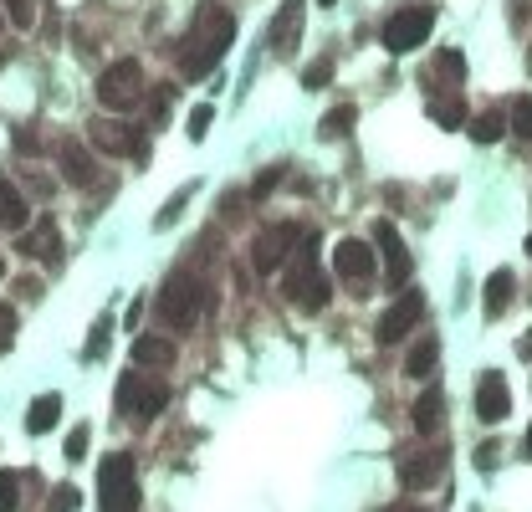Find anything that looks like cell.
Returning <instances> with one entry per match:
<instances>
[{"label":"cell","mask_w":532,"mask_h":512,"mask_svg":"<svg viewBox=\"0 0 532 512\" xmlns=\"http://www.w3.org/2000/svg\"><path fill=\"white\" fill-rule=\"evenodd\" d=\"M185 200H190V185H185V190H180V195H174V200H169V205H164V210H159V216H154V226H159V231H164V226H169V221H174V216H180V210H185Z\"/></svg>","instance_id":"e575fe53"},{"label":"cell","mask_w":532,"mask_h":512,"mask_svg":"<svg viewBox=\"0 0 532 512\" xmlns=\"http://www.w3.org/2000/svg\"><path fill=\"white\" fill-rule=\"evenodd\" d=\"M440 420H446V390H440V384H430V390L415 400V431H420V436H435Z\"/></svg>","instance_id":"ac0fdd59"},{"label":"cell","mask_w":532,"mask_h":512,"mask_svg":"<svg viewBox=\"0 0 532 512\" xmlns=\"http://www.w3.org/2000/svg\"><path fill=\"white\" fill-rule=\"evenodd\" d=\"M328 77H333V57H323V62L307 67V72H302V88H323Z\"/></svg>","instance_id":"d6a6232c"},{"label":"cell","mask_w":532,"mask_h":512,"mask_svg":"<svg viewBox=\"0 0 532 512\" xmlns=\"http://www.w3.org/2000/svg\"><path fill=\"white\" fill-rule=\"evenodd\" d=\"M440 466H446V451H405L399 456V482H405L410 492H420L440 477Z\"/></svg>","instance_id":"9a60e30c"},{"label":"cell","mask_w":532,"mask_h":512,"mask_svg":"<svg viewBox=\"0 0 532 512\" xmlns=\"http://www.w3.org/2000/svg\"><path fill=\"white\" fill-rule=\"evenodd\" d=\"M118 415H133V420H154L164 405H169V390L159 379H144L139 369H128L123 379H118Z\"/></svg>","instance_id":"52a82bcc"},{"label":"cell","mask_w":532,"mask_h":512,"mask_svg":"<svg viewBox=\"0 0 532 512\" xmlns=\"http://www.w3.org/2000/svg\"><path fill=\"white\" fill-rule=\"evenodd\" d=\"M430 118H435L440 128H461L471 113H466V103H461V98H440V103H430Z\"/></svg>","instance_id":"484cf974"},{"label":"cell","mask_w":532,"mask_h":512,"mask_svg":"<svg viewBox=\"0 0 532 512\" xmlns=\"http://www.w3.org/2000/svg\"><path fill=\"white\" fill-rule=\"evenodd\" d=\"M430 31H435V6H405V11H394L389 21H384V52H415V47H425L430 41Z\"/></svg>","instance_id":"8992f818"},{"label":"cell","mask_w":532,"mask_h":512,"mask_svg":"<svg viewBox=\"0 0 532 512\" xmlns=\"http://www.w3.org/2000/svg\"><path fill=\"white\" fill-rule=\"evenodd\" d=\"M497 456H502V446H497V441H486V446L476 451V466H481V472H492V466H497Z\"/></svg>","instance_id":"74e56055"},{"label":"cell","mask_w":532,"mask_h":512,"mask_svg":"<svg viewBox=\"0 0 532 512\" xmlns=\"http://www.w3.org/2000/svg\"><path fill=\"white\" fill-rule=\"evenodd\" d=\"M512 292H517V277H512L507 267H497L492 277H486V318H497V313H507V303H512Z\"/></svg>","instance_id":"ffe728a7"},{"label":"cell","mask_w":532,"mask_h":512,"mask_svg":"<svg viewBox=\"0 0 532 512\" xmlns=\"http://www.w3.org/2000/svg\"><path fill=\"white\" fill-rule=\"evenodd\" d=\"M21 507V472H0V512Z\"/></svg>","instance_id":"f1b7e54d"},{"label":"cell","mask_w":532,"mask_h":512,"mask_svg":"<svg viewBox=\"0 0 532 512\" xmlns=\"http://www.w3.org/2000/svg\"><path fill=\"white\" fill-rule=\"evenodd\" d=\"M420 313H425V297H420V292H405V297H399V303L379 318V344H399V338L420 323Z\"/></svg>","instance_id":"4fadbf2b"},{"label":"cell","mask_w":532,"mask_h":512,"mask_svg":"<svg viewBox=\"0 0 532 512\" xmlns=\"http://www.w3.org/2000/svg\"><path fill=\"white\" fill-rule=\"evenodd\" d=\"M21 251H26V256H41V262H57V251H62V236H57V226H52V221H41Z\"/></svg>","instance_id":"cb8c5ba5"},{"label":"cell","mask_w":532,"mask_h":512,"mask_svg":"<svg viewBox=\"0 0 532 512\" xmlns=\"http://www.w3.org/2000/svg\"><path fill=\"white\" fill-rule=\"evenodd\" d=\"M466 134H471L476 144H497V139L507 134V118H502L497 108H486V113H471V118H466Z\"/></svg>","instance_id":"44dd1931"},{"label":"cell","mask_w":532,"mask_h":512,"mask_svg":"<svg viewBox=\"0 0 532 512\" xmlns=\"http://www.w3.org/2000/svg\"><path fill=\"white\" fill-rule=\"evenodd\" d=\"M26 226H31V200L16 190V180H6V175H0V231L21 236Z\"/></svg>","instance_id":"2e32d148"},{"label":"cell","mask_w":532,"mask_h":512,"mask_svg":"<svg viewBox=\"0 0 532 512\" xmlns=\"http://www.w3.org/2000/svg\"><path fill=\"white\" fill-rule=\"evenodd\" d=\"M62 180H67V185H93V180H98L93 159H87V149H82L77 139L62 144Z\"/></svg>","instance_id":"d6986e66"},{"label":"cell","mask_w":532,"mask_h":512,"mask_svg":"<svg viewBox=\"0 0 532 512\" xmlns=\"http://www.w3.org/2000/svg\"><path fill=\"white\" fill-rule=\"evenodd\" d=\"M6 11H11V21L26 31L31 21H36V11H31V0H6Z\"/></svg>","instance_id":"8d00e7d4"},{"label":"cell","mask_w":532,"mask_h":512,"mask_svg":"<svg viewBox=\"0 0 532 512\" xmlns=\"http://www.w3.org/2000/svg\"><path fill=\"white\" fill-rule=\"evenodd\" d=\"M57 415H62V395H41V400H31V410H26V431H31V436L52 431Z\"/></svg>","instance_id":"7402d4cb"},{"label":"cell","mask_w":532,"mask_h":512,"mask_svg":"<svg viewBox=\"0 0 532 512\" xmlns=\"http://www.w3.org/2000/svg\"><path fill=\"white\" fill-rule=\"evenodd\" d=\"M87 446H93V431H87V425H72V436H67V461H82Z\"/></svg>","instance_id":"1f68e13d"},{"label":"cell","mask_w":532,"mask_h":512,"mask_svg":"<svg viewBox=\"0 0 532 512\" xmlns=\"http://www.w3.org/2000/svg\"><path fill=\"white\" fill-rule=\"evenodd\" d=\"M47 512H82V492H77L72 482H62V487L52 492V502H47Z\"/></svg>","instance_id":"f546056e"},{"label":"cell","mask_w":532,"mask_h":512,"mask_svg":"<svg viewBox=\"0 0 532 512\" xmlns=\"http://www.w3.org/2000/svg\"><path fill=\"white\" fill-rule=\"evenodd\" d=\"M133 364L139 369H169L174 364V344L159 338V333H139L133 338Z\"/></svg>","instance_id":"e0dca14e"},{"label":"cell","mask_w":532,"mask_h":512,"mask_svg":"<svg viewBox=\"0 0 532 512\" xmlns=\"http://www.w3.org/2000/svg\"><path fill=\"white\" fill-rule=\"evenodd\" d=\"M527 251H532V236H527Z\"/></svg>","instance_id":"7bdbcfd3"},{"label":"cell","mask_w":532,"mask_h":512,"mask_svg":"<svg viewBox=\"0 0 532 512\" xmlns=\"http://www.w3.org/2000/svg\"><path fill=\"white\" fill-rule=\"evenodd\" d=\"M98 103H103L108 113H133V108L144 103V67L133 62V57L103 67V77H98Z\"/></svg>","instance_id":"5b68a950"},{"label":"cell","mask_w":532,"mask_h":512,"mask_svg":"<svg viewBox=\"0 0 532 512\" xmlns=\"http://www.w3.org/2000/svg\"><path fill=\"white\" fill-rule=\"evenodd\" d=\"M527 456H532V431H527Z\"/></svg>","instance_id":"60d3db41"},{"label":"cell","mask_w":532,"mask_h":512,"mask_svg":"<svg viewBox=\"0 0 532 512\" xmlns=\"http://www.w3.org/2000/svg\"><path fill=\"white\" fill-rule=\"evenodd\" d=\"M374 246L369 241H359V236H348V241H338L333 246V272L343 277V282H353V292H364V282L374 277Z\"/></svg>","instance_id":"ba28073f"},{"label":"cell","mask_w":532,"mask_h":512,"mask_svg":"<svg viewBox=\"0 0 532 512\" xmlns=\"http://www.w3.org/2000/svg\"><path fill=\"white\" fill-rule=\"evenodd\" d=\"M318 6H338V0H318Z\"/></svg>","instance_id":"b9f144b4"},{"label":"cell","mask_w":532,"mask_h":512,"mask_svg":"<svg viewBox=\"0 0 532 512\" xmlns=\"http://www.w3.org/2000/svg\"><path fill=\"white\" fill-rule=\"evenodd\" d=\"M159 323L164 328H174V333H190L195 323H200V308H205V287H200V277H190V272H174L164 287H159Z\"/></svg>","instance_id":"3957f363"},{"label":"cell","mask_w":532,"mask_h":512,"mask_svg":"<svg viewBox=\"0 0 532 512\" xmlns=\"http://www.w3.org/2000/svg\"><path fill=\"white\" fill-rule=\"evenodd\" d=\"M11 344H16V308L0 303V349H11Z\"/></svg>","instance_id":"836d02e7"},{"label":"cell","mask_w":532,"mask_h":512,"mask_svg":"<svg viewBox=\"0 0 532 512\" xmlns=\"http://www.w3.org/2000/svg\"><path fill=\"white\" fill-rule=\"evenodd\" d=\"M277 180H282V169H266V175H261V180H256V195H266V190H272V185H277Z\"/></svg>","instance_id":"f35d334b"},{"label":"cell","mask_w":532,"mask_h":512,"mask_svg":"<svg viewBox=\"0 0 532 512\" xmlns=\"http://www.w3.org/2000/svg\"><path fill=\"white\" fill-rule=\"evenodd\" d=\"M292 241H302V231L297 226H266L261 236H256V251H251V262H256V272H277V267H287V256H292Z\"/></svg>","instance_id":"9c48e42d"},{"label":"cell","mask_w":532,"mask_h":512,"mask_svg":"<svg viewBox=\"0 0 532 512\" xmlns=\"http://www.w3.org/2000/svg\"><path fill=\"white\" fill-rule=\"evenodd\" d=\"M302 16H307V0H282V11H277L272 31H266V41H272L277 57H292L297 36H302Z\"/></svg>","instance_id":"5bb4252c"},{"label":"cell","mask_w":532,"mask_h":512,"mask_svg":"<svg viewBox=\"0 0 532 512\" xmlns=\"http://www.w3.org/2000/svg\"><path fill=\"white\" fill-rule=\"evenodd\" d=\"M379 512H420V507H410V502H394V507H379Z\"/></svg>","instance_id":"ab89813d"},{"label":"cell","mask_w":532,"mask_h":512,"mask_svg":"<svg viewBox=\"0 0 532 512\" xmlns=\"http://www.w3.org/2000/svg\"><path fill=\"white\" fill-rule=\"evenodd\" d=\"M353 118H359V113H353V108L343 103V108H333V113L323 118V128H318V134H323V139H343L348 128H353Z\"/></svg>","instance_id":"4316f807"},{"label":"cell","mask_w":532,"mask_h":512,"mask_svg":"<svg viewBox=\"0 0 532 512\" xmlns=\"http://www.w3.org/2000/svg\"><path fill=\"white\" fill-rule=\"evenodd\" d=\"M507 128H512V134H517L522 144L532 139V98H517V103H512V118H507Z\"/></svg>","instance_id":"83f0119b"},{"label":"cell","mask_w":532,"mask_h":512,"mask_svg":"<svg viewBox=\"0 0 532 512\" xmlns=\"http://www.w3.org/2000/svg\"><path fill=\"white\" fill-rule=\"evenodd\" d=\"M210 123H215V108H210V103H200V108L190 113V123H185V134H190V139L200 144V139L210 134Z\"/></svg>","instance_id":"4dcf8cb0"},{"label":"cell","mask_w":532,"mask_h":512,"mask_svg":"<svg viewBox=\"0 0 532 512\" xmlns=\"http://www.w3.org/2000/svg\"><path fill=\"white\" fill-rule=\"evenodd\" d=\"M98 507L103 512H139V472H133L128 451H113L98 466Z\"/></svg>","instance_id":"277c9868"},{"label":"cell","mask_w":532,"mask_h":512,"mask_svg":"<svg viewBox=\"0 0 532 512\" xmlns=\"http://www.w3.org/2000/svg\"><path fill=\"white\" fill-rule=\"evenodd\" d=\"M282 292L292 297L302 313H323V308H328L333 287H328V272L318 267V236H302V241L292 246L287 267H282Z\"/></svg>","instance_id":"7a4b0ae2"},{"label":"cell","mask_w":532,"mask_h":512,"mask_svg":"<svg viewBox=\"0 0 532 512\" xmlns=\"http://www.w3.org/2000/svg\"><path fill=\"white\" fill-rule=\"evenodd\" d=\"M231 41H236V16L226 6H200L195 11V26L185 36V47H180V72L195 82V77H210L220 67V57L231 52Z\"/></svg>","instance_id":"6da1fadb"},{"label":"cell","mask_w":532,"mask_h":512,"mask_svg":"<svg viewBox=\"0 0 532 512\" xmlns=\"http://www.w3.org/2000/svg\"><path fill=\"white\" fill-rule=\"evenodd\" d=\"M507 410H512V390H507L502 369H486V374L476 379V420L502 425V420H507Z\"/></svg>","instance_id":"30bf717a"},{"label":"cell","mask_w":532,"mask_h":512,"mask_svg":"<svg viewBox=\"0 0 532 512\" xmlns=\"http://www.w3.org/2000/svg\"><path fill=\"white\" fill-rule=\"evenodd\" d=\"M435 364H440V338H420V344L405 354V369H410L415 379H430Z\"/></svg>","instance_id":"603a6c76"},{"label":"cell","mask_w":532,"mask_h":512,"mask_svg":"<svg viewBox=\"0 0 532 512\" xmlns=\"http://www.w3.org/2000/svg\"><path fill=\"white\" fill-rule=\"evenodd\" d=\"M93 144H98L103 154H118V159H123V154L144 159V149H149V144H144V134H139L133 123H108V118H103V123H93Z\"/></svg>","instance_id":"8fae6325"},{"label":"cell","mask_w":532,"mask_h":512,"mask_svg":"<svg viewBox=\"0 0 532 512\" xmlns=\"http://www.w3.org/2000/svg\"><path fill=\"white\" fill-rule=\"evenodd\" d=\"M108 333H113V323L103 318L98 333H93V344H87V359H103V354H108Z\"/></svg>","instance_id":"d590c367"},{"label":"cell","mask_w":532,"mask_h":512,"mask_svg":"<svg viewBox=\"0 0 532 512\" xmlns=\"http://www.w3.org/2000/svg\"><path fill=\"white\" fill-rule=\"evenodd\" d=\"M430 77H446V88H461V77H466V62H461V52H440L435 57V67H430Z\"/></svg>","instance_id":"d4e9b609"},{"label":"cell","mask_w":532,"mask_h":512,"mask_svg":"<svg viewBox=\"0 0 532 512\" xmlns=\"http://www.w3.org/2000/svg\"><path fill=\"white\" fill-rule=\"evenodd\" d=\"M374 241H379V251H384V267H389V287L410 282V246H405V236L394 231V221H374Z\"/></svg>","instance_id":"7c38bea8"}]
</instances>
